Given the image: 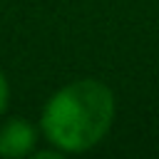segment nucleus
Listing matches in <instances>:
<instances>
[{
  "mask_svg": "<svg viewBox=\"0 0 159 159\" xmlns=\"http://www.w3.org/2000/svg\"><path fill=\"white\" fill-rule=\"evenodd\" d=\"M114 114V92L104 82L94 77L72 80L55 89L45 102L40 134L62 154H82L107 137Z\"/></svg>",
  "mask_w": 159,
  "mask_h": 159,
  "instance_id": "f257e3e1",
  "label": "nucleus"
},
{
  "mask_svg": "<svg viewBox=\"0 0 159 159\" xmlns=\"http://www.w3.org/2000/svg\"><path fill=\"white\" fill-rule=\"evenodd\" d=\"M40 129L25 117H10L0 124V157L2 159H22L32 157L37 149Z\"/></svg>",
  "mask_w": 159,
  "mask_h": 159,
  "instance_id": "f03ea898",
  "label": "nucleus"
},
{
  "mask_svg": "<svg viewBox=\"0 0 159 159\" xmlns=\"http://www.w3.org/2000/svg\"><path fill=\"white\" fill-rule=\"evenodd\" d=\"M7 102H10V84H7L5 72L0 70V114L7 109Z\"/></svg>",
  "mask_w": 159,
  "mask_h": 159,
  "instance_id": "7ed1b4c3",
  "label": "nucleus"
}]
</instances>
